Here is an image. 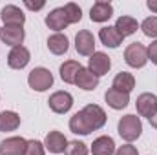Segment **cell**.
Segmentation results:
<instances>
[{
    "label": "cell",
    "instance_id": "6da1fadb",
    "mask_svg": "<svg viewBox=\"0 0 157 155\" xmlns=\"http://www.w3.org/2000/svg\"><path fill=\"white\" fill-rule=\"evenodd\" d=\"M117 131L126 142H133V141H137L141 137L143 122H141V119L137 115H124V117H121V120H119Z\"/></svg>",
    "mask_w": 157,
    "mask_h": 155
},
{
    "label": "cell",
    "instance_id": "7a4b0ae2",
    "mask_svg": "<svg viewBox=\"0 0 157 155\" xmlns=\"http://www.w3.org/2000/svg\"><path fill=\"white\" fill-rule=\"evenodd\" d=\"M124 62L130 68H144L148 62V49L141 42H132L124 49Z\"/></svg>",
    "mask_w": 157,
    "mask_h": 155
},
{
    "label": "cell",
    "instance_id": "3957f363",
    "mask_svg": "<svg viewBox=\"0 0 157 155\" xmlns=\"http://www.w3.org/2000/svg\"><path fill=\"white\" fill-rule=\"evenodd\" d=\"M28 84L35 91H46L53 86V75L46 68H35L28 75Z\"/></svg>",
    "mask_w": 157,
    "mask_h": 155
},
{
    "label": "cell",
    "instance_id": "277c9868",
    "mask_svg": "<svg viewBox=\"0 0 157 155\" xmlns=\"http://www.w3.org/2000/svg\"><path fill=\"white\" fill-rule=\"evenodd\" d=\"M80 113L84 115L88 126L91 128V131L101 130V128L106 124V112H104L101 106H97V104H88V106H84V108L80 110Z\"/></svg>",
    "mask_w": 157,
    "mask_h": 155
},
{
    "label": "cell",
    "instance_id": "5b68a950",
    "mask_svg": "<svg viewBox=\"0 0 157 155\" xmlns=\"http://www.w3.org/2000/svg\"><path fill=\"white\" fill-rule=\"evenodd\" d=\"M48 104H49V110H51V112L62 115V113H68V112L71 110V106H73V97H71V93H68V91H55V93H51Z\"/></svg>",
    "mask_w": 157,
    "mask_h": 155
},
{
    "label": "cell",
    "instance_id": "8992f818",
    "mask_svg": "<svg viewBox=\"0 0 157 155\" xmlns=\"http://www.w3.org/2000/svg\"><path fill=\"white\" fill-rule=\"evenodd\" d=\"M75 49L82 57H91L95 53V37H93V33L88 31V29L78 31L77 37H75Z\"/></svg>",
    "mask_w": 157,
    "mask_h": 155
},
{
    "label": "cell",
    "instance_id": "52a82bcc",
    "mask_svg": "<svg viewBox=\"0 0 157 155\" xmlns=\"http://www.w3.org/2000/svg\"><path fill=\"white\" fill-rule=\"evenodd\" d=\"M31 60V53L28 47L24 46H17V47H11L9 55H7V66L13 68V70H22L29 64Z\"/></svg>",
    "mask_w": 157,
    "mask_h": 155
},
{
    "label": "cell",
    "instance_id": "ba28073f",
    "mask_svg": "<svg viewBox=\"0 0 157 155\" xmlns=\"http://www.w3.org/2000/svg\"><path fill=\"white\" fill-rule=\"evenodd\" d=\"M112 68V60L106 53L102 51H95L91 57H90V62H88V70H91L97 77H102L110 71Z\"/></svg>",
    "mask_w": 157,
    "mask_h": 155
},
{
    "label": "cell",
    "instance_id": "9c48e42d",
    "mask_svg": "<svg viewBox=\"0 0 157 155\" xmlns=\"http://www.w3.org/2000/svg\"><path fill=\"white\" fill-rule=\"evenodd\" d=\"M135 108H137V113L141 117L150 119L157 112V95H154V93H141L137 97Z\"/></svg>",
    "mask_w": 157,
    "mask_h": 155
},
{
    "label": "cell",
    "instance_id": "30bf717a",
    "mask_svg": "<svg viewBox=\"0 0 157 155\" xmlns=\"http://www.w3.org/2000/svg\"><path fill=\"white\" fill-rule=\"evenodd\" d=\"M0 18L4 22V26H24V22H26V15L22 13V9L13 4H7L6 7H2Z\"/></svg>",
    "mask_w": 157,
    "mask_h": 155
},
{
    "label": "cell",
    "instance_id": "8fae6325",
    "mask_svg": "<svg viewBox=\"0 0 157 155\" xmlns=\"http://www.w3.org/2000/svg\"><path fill=\"white\" fill-rule=\"evenodd\" d=\"M46 26L49 29H53L55 33H60L62 29H66L70 26L68 22V17H66V11L64 7H55L49 11V15H46Z\"/></svg>",
    "mask_w": 157,
    "mask_h": 155
},
{
    "label": "cell",
    "instance_id": "7c38bea8",
    "mask_svg": "<svg viewBox=\"0 0 157 155\" xmlns=\"http://www.w3.org/2000/svg\"><path fill=\"white\" fill-rule=\"evenodd\" d=\"M0 39H2L4 44H7L11 47H17V46H22V42L26 39V33H24L22 26H4L2 33H0Z\"/></svg>",
    "mask_w": 157,
    "mask_h": 155
},
{
    "label": "cell",
    "instance_id": "4fadbf2b",
    "mask_svg": "<svg viewBox=\"0 0 157 155\" xmlns=\"http://www.w3.org/2000/svg\"><path fill=\"white\" fill-rule=\"evenodd\" d=\"M28 141L24 137H9L0 142V155H24Z\"/></svg>",
    "mask_w": 157,
    "mask_h": 155
},
{
    "label": "cell",
    "instance_id": "5bb4252c",
    "mask_svg": "<svg viewBox=\"0 0 157 155\" xmlns=\"http://www.w3.org/2000/svg\"><path fill=\"white\" fill-rule=\"evenodd\" d=\"M112 15H113V6H112L110 2H106V0L95 2V4L91 6V9H90V18H91V22H106V20L112 18Z\"/></svg>",
    "mask_w": 157,
    "mask_h": 155
},
{
    "label": "cell",
    "instance_id": "9a60e30c",
    "mask_svg": "<svg viewBox=\"0 0 157 155\" xmlns=\"http://www.w3.org/2000/svg\"><path fill=\"white\" fill-rule=\"evenodd\" d=\"M66 146H68V141L60 131H49L44 139V148L49 150L51 153H62Z\"/></svg>",
    "mask_w": 157,
    "mask_h": 155
},
{
    "label": "cell",
    "instance_id": "2e32d148",
    "mask_svg": "<svg viewBox=\"0 0 157 155\" xmlns=\"http://www.w3.org/2000/svg\"><path fill=\"white\" fill-rule=\"evenodd\" d=\"M99 39H101V42H102L106 47L115 49V47H119V46L122 44L124 37L115 29V26H106V28H101V31H99Z\"/></svg>",
    "mask_w": 157,
    "mask_h": 155
},
{
    "label": "cell",
    "instance_id": "e0dca14e",
    "mask_svg": "<svg viewBox=\"0 0 157 155\" xmlns=\"http://www.w3.org/2000/svg\"><path fill=\"white\" fill-rule=\"evenodd\" d=\"M106 99V104L112 108V110H122L128 106L130 102V93H124V91H119L115 88H110L104 95Z\"/></svg>",
    "mask_w": 157,
    "mask_h": 155
},
{
    "label": "cell",
    "instance_id": "ac0fdd59",
    "mask_svg": "<svg viewBox=\"0 0 157 155\" xmlns=\"http://www.w3.org/2000/svg\"><path fill=\"white\" fill-rule=\"evenodd\" d=\"M75 84H77V88L84 89V91H93V89L99 86V77H97V75H95L91 70H88V68H82V70L78 71Z\"/></svg>",
    "mask_w": 157,
    "mask_h": 155
},
{
    "label": "cell",
    "instance_id": "d6986e66",
    "mask_svg": "<svg viewBox=\"0 0 157 155\" xmlns=\"http://www.w3.org/2000/svg\"><path fill=\"white\" fill-rule=\"evenodd\" d=\"M91 153L93 155H113L115 153V142L108 135H101L93 141L91 144Z\"/></svg>",
    "mask_w": 157,
    "mask_h": 155
},
{
    "label": "cell",
    "instance_id": "ffe728a7",
    "mask_svg": "<svg viewBox=\"0 0 157 155\" xmlns=\"http://www.w3.org/2000/svg\"><path fill=\"white\" fill-rule=\"evenodd\" d=\"M48 49L53 55H64L70 49V40H68L66 35H62V33H53L48 39Z\"/></svg>",
    "mask_w": 157,
    "mask_h": 155
},
{
    "label": "cell",
    "instance_id": "44dd1931",
    "mask_svg": "<svg viewBox=\"0 0 157 155\" xmlns=\"http://www.w3.org/2000/svg\"><path fill=\"white\" fill-rule=\"evenodd\" d=\"M80 70H82L80 62H77V60H66V62L60 66L59 73H60V78H62L64 82H68V84H75L77 75H78Z\"/></svg>",
    "mask_w": 157,
    "mask_h": 155
},
{
    "label": "cell",
    "instance_id": "7402d4cb",
    "mask_svg": "<svg viewBox=\"0 0 157 155\" xmlns=\"http://www.w3.org/2000/svg\"><path fill=\"white\" fill-rule=\"evenodd\" d=\"M115 29H117L122 37H130V35H133V33L139 29V24H137V20H135L133 17H126V15H124V17H119L117 18Z\"/></svg>",
    "mask_w": 157,
    "mask_h": 155
},
{
    "label": "cell",
    "instance_id": "603a6c76",
    "mask_svg": "<svg viewBox=\"0 0 157 155\" xmlns=\"http://www.w3.org/2000/svg\"><path fill=\"white\" fill-rule=\"evenodd\" d=\"M112 88H115L119 91H124V93H130L135 88V77L132 73H128V71H121V73L115 75Z\"/></svg>",
    "mask_w": 157,
    "mask_h": 155
},
{
    "label": "cell",
    "instance_id": "cb8c5ba5",
    "mask_svg": "<svg viewBox=\"0 0 157 155\" xmlns=\"http://www.w3.org/2000/svg\"><path fill=\"white\" fill-rule=\"evenodd\" d=\"M20 126V115L17 112H2L0 113V131H15Z\"/></svg>",
    "mask_w": 157,
    "mask_h": 155
},
{
    "label": "cell",
    "instance_id": "d4e9b609",
    "mask_svg": "<svg viewBox=\"0 0 157 155\" xmlns=\"http://www.w3.org/2000/svg\"><path fill=\"white\" fill-rule=\"evenodd\" d=\"M70 130L75 133V135H90L91 133V128L88 126V122H86V119L84 115L77 112L75 115L70 119Z\"/></svg>",
    "mask_w": 157,
    "mask_h": 155
},
{
    "label": "cell",
    "instance_id": "484cf974",
    "mask_svg": "<svg viewBox=\"0 0 157 155\" xmlns=\"http://www.w3.org/2000/svg\"><path fill=\"white\" fill-rule=\"evenodd\" d=\"M64 11H66V17H68V22H70V24L80 22V18H82V9L78 7L75 2H68V4L64 6Z\"/></svg>",
    "mask_w": 157,
    "mask_h": 155
},
{
    "label": "cell",
    "instance_id": "4316f807",
    "mask_svg": "<svg viewBox=\"0 0 157 155\" xmlns=\"http://www.w3.org/2000/svg\"><path fill=\"white\" fill-rule=\"evenodd\" d=\"M141 29H143V33H144L146 37L157 39V17H148V18H144L143 24H141Z\"/></svg>",
    "mask_w": 157,
    "mask_h": 155
},
{
    "label": "cell",
    "instance_id": "83f0119b",
    "mask_svg": "<svg viewBox=\"0 0 157 155\" xmlns=\"http://www.w3.org/2000/svg\"><path fill=\"white\" fill-rule=\"evenodd\" d=\"M64 155H88V146L80 141H71V142H68Z\"/></svg>",
    "mask_w": 157,
    "mask_h": 155
},
{
    "label": "cell",
    "instance_id": "f1b7e54d",
    "mask_svg": "<svg viewBox=\"0 0 157 155\" xmlns=\"http://www.w3.org/2000/svg\"><path fill=\"white\" fill-rule=\"evenodd\" d=\"M46 153V148H44V142L40 141H28V146H26V152L24 155H44Z\"/></svg>",
    "mask_w": 157,
    "mask_h": 155
},
{
    "label": "cell",
    "instance_id": "f546056e",
    "mask_svg": "<svg viewBox=\"0 0 157 155\" xmlns=\"http://www.w3.org/2000/svg\"><path fill=\"white\" fill-rule=\"evenodd\" d=\"M115 155H139V152L132 144H122V146H119V150L115 152Z\"/></svg>",
    "mask_w": 157,
    "mask_h": 155
},
{
    "label": "cell",
    "instance_id": "4dcf8cb0",
    "mask_svg": "<svg viewBox=\"0 0 157 155\" xmlns=\"http://www.w3.org/2000/svg\"><path fill=\"white\" fill-rule=\"evenodd\" d=\"M146 49H148V60H152L157 66V40H154Z\"/></svg>",
    "mask_w": 157,
    "mask_h": 155
},
{
    "label": "cell",
    "instance_id": "1f68e13d",
    "mask_svg": "<svg viewBox=\"0 0 157 155\" xmlns=\"http://www.w3.org/2000/svg\"><path fill=\"white\" fill-rule=\"evenodd\" d=\"M24 6H26L28 9H31V11H39V9H42V7L46 6V4H44V2H37V4H33V2L26 0V2H24Z\"/></svg>",
    "mask_w": 157,
    "mask_h": 155
},
{
    "label": "cell",
    "instance_id": "d6a6232c",
    "mask_svg": "<svg viewBox=\"0 0 157 155\" xmlns=\"http://www.w3.org/2000/svg\"><path fill=\"white\" fill-rule=\"evenodd\" d=\"M146 6H148V9H150V11L157 13V0H148V2H146Z\"/></svg>",
    "mask_w": 157,
    "mask_h": 155
},
{
    "label": "cell",
    "instance_id": "836d02e7",
    "mask_svg": "<svg viewBox=\"0 0 157 155\" xmlns=\"http://www.w3.org/2000/svg\"><path fill=\"white\" fill-rule=\"evenodd\" d=\"M148 120H150V124H152V126H154V128L157 130V112H155V113H154L152 117H150Z\"/></svg>",
    "mask_w": 157,
    "mask_h": 155
},
{
    "label": "cell",
    "instance_id": "e575fe53",
    "mask_svg": "<svg viewBox=\"0 0 157 155\" xmlns=\"http://www.w3.org/2000/svg\"><path fill=\"white\" fill-rule=\"evenodd\" d=\"M0 33H2V29H0Z\"/></svg>",
    "mask_w": 157,
    "mask_h": 155
}]
</instances>
